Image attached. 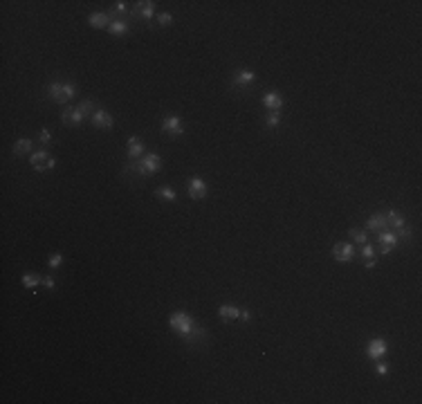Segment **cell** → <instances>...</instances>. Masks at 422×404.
<instances>
[{"label": "cell", "mask_w": 422, "mask_h": 404, "mask_svg": "<svg viewBox=\"0 0 422 404\" xmlns=\"http://www.w3.org/2000/svg\"><path fill=\"white\" fill-rule=\"evenodd\" d=\"M169 326H171V330L182 339L184 343H189V346H202V343L207 341V330L200 328L187 312H173L169 317Z\"/></svg>", "instance_id": "obj_1"}, {"label": "cell", "mask_w": 422, "mask_h": 404, "mask_svg": "<svg viewBox=\"0 0 422 404\" xmlns=\"http://www.w3.org/2000/svg\"><path fill=\"white\" fill-rule=\"evenodd\" d=\"M74 94H77V86H74V83L54 81V83H49V88H47V97L57 103H68Z\"/></svg>", "instance_id": "obj_2"}, {"label": "cell", "mask_w": 422, "mask_h": 404, "mask_svg": "<svg viewBox=\"0 0 422 404\" xmlns=\"http://www.w3.org/2000/svg\"><path fill=\"white\" fill-rule=\"evenodd\" d=\"M29 164H32L34 171H52L57 166V159L49 155L47 151H34L29 155Z\"/></svg>", "instance_id": "obj_3"}, {"label": "cell", "mask_w": 422, "mask_h": 404, "mask_svg": "<svg viewBox=\"0 0 422 404\" xmlns=\"http://www.w3.org/2000/svg\"><path fill=\"white\" fill-rule=\"evenodd\" d=\"M139 166H142L144 178L153 176V173H160L162 171V157H160L157 153H146V155H142V159H139Z\"/></svg>", "instance_id": "obj_4"}, {"label": "cell", "mask_w": 422, "mask_h": 404, "mask_svg": "<svg viewBox=\"0 0 422 404\" xmlns=\"http://www.w3.org/2000/svg\"><path fill=\"white\" fill-rule=\"evenodd\" d=\"M355 256H357V249H355L353 243H337L333 247V258L337 263H350Z\"/></svg>", "instance_id": "obj_5"}, {"label": "cell", "mask_w": 422, "mask_h": 404, "mask_svg": "<svg viewBox=\"0 0 422 404\" xmlns=\"http://www.w3.org/2000/svg\"><path fill=\"white\" fill-rule=\"evenodd\" d=\"M162 133L169 135V137H180L184 133V122L178 114H169V117L162 119Z\"/></svg>", "instance_id": "obj_6"}, {"label": "cell", "mask_w": 422, "mask_h": 404, "mask_svg": "<svg viewBox=\"0 0 422 404\" xmlns=\"http://www.w3.org/2000/svg\"><path fill=\"white\" fill-rule=\"evenodd\" d=\"M155 16V3L153 0H142L137 3L133 9H130V18H142V21H153Z\"/></svg>", "instance_id": "obj_7"}, {"label": "cell", "mask_w": 422, "mask_h": 404, "mask_svg": "<svg viewBox=\"0 0 422 404\" xmlns=\"http://www.w3.org/2000/svg\"><path fill=\"white\" fill-rule=\"evenodd\" d=\"M187 191H189V198L191 200H204L207 198V182L202 178H189L187 182Z\"/></svg>", "instance_id": "obj_8"}, {"label": "cell", "mask_w": 422, "mask_h": 404, "mask_svg": "<svg viewBox=\"0 0 422 404\" xmlns=\"http://www.w3.org/2000/svg\"><path fill=\"white\" fill-rule=\"evenodd\" d=\"M386 353H389V343H386V339L375 337L366 343V355H368L371 359H380L382 355H386Z\"/></svg>", "instance_id": "obj_9"}, {"label": "cell", "mask_w": 422, "mask_h": 404, "mask_svg": "<svg viewBox=\"0 0 422 404\" xmlns=\"http://www.w3.org/2000/svg\"><path fill=\"white\" fill-rule=\"evenodd\" d=\"M398 236H395L393 229H386V232H380V238H378V245H380V252L382 254H391L395 247H398Z\"/></svg>", "instance_id": "obj_10"}, {"label": "cell", "mask_w": 422, "mask_h": 404, "mask_svg": "<svg viewBox=\"0 0 422 404\" xmlns=\"http://www.w3.org/2000/svg\"><path fill=\"white\" fill-rule=\"evenodd\" d=\"M90 124H92L94 128H99V131H110L113 128V117H110L108 110H103V108H97V112L90 117Z\"/></svg>", "instance_id": "obj_11"}, {"label": "cell", "mask_w": 422, "mask_h": 404, "mask_svg": "<svg viewBox=\"0 0 422 404\" xmlns=\"http://www.w3.org/2000/svg\"><path fill=\"white\" fill-rule=\"evenodd\" d=\"M83 119H85V114H83L81 110H79L77 106H68V108H65V110L61 112V122L65 124V126L77 128L79 124L83 122Z\"/></svg>", "instance_id": "obj_12"}, {"label": "cell", "mask_w": 422, "mask_h": 404, "mask_svg": "<svg viewBox=\"0 0 422 404\" xmlns=\"http://www.w3.org/2000/svg\"><path fill=\"white\" fill-rule=\"evenodd\" d=\"M283 97H281V92H276V90H270V92L263 94V106L268 108L270 112H279L281 108H283Z\"/></svg>", "instance_id": "obj_13"}, {"label": "cell", "mask_w": 422, "mask_h": 404, "mask_svg": "<svg viewBox=\"0 0 422 404\" xmlns=\"http://www.w3.org/2000/svg\"><path fill=\"white\" fill-rule=\"evenodd\" d=\"M254 81H256V74L252 72V70H238L232 79V83L236 88H247V86H252Z\"/></svg>", "instance_id": "obj_14"}, {"label": "cell", "mask_w": 422, "mask_h": 404, "mask_svg": "<svg viewBox=\"0 0 422 404\" xmlns=\"http://www.w3.org/2000/svg\"><path fill=\"white\" fill-rule=\"evenodd\" d=\"M88 23H90V27H94V29H108V25L113 23V16L110 14H103V12H94V14H90L88 16Z\"/></svg>", "instance_id": "obj_15"}, {"label": "cell", "mask_w": 422, "mask_h": 404, "mask_svg": "<svg viewBox=\"0 0 422 404\" xmlns=\"http://www.w3.org/2000/svg\"><path fill=\"white\" fill-rule=\"evenodd\" d=\"M108 34H113V36H126L128 18H113V23L108 25Z\"/></svg>", "instance_id": "obj_16"}, {"label": "cell", "mask_w": 422, "mask_h": 404, "mask_svg": "<svg viewBox=\"0 0 422 404\" xmlns=\"http://www.w3.org/2000/svg\"><path fill=\"white\" fill-rule=\"evenodd\" d=\"M366 227L380 234V232H386V229H389V222H386L384 213H373V216L368 218V222H366Z\"/></svg>", "instance_id": "obj_17"}, {"label": "cell", "mask_w": 422, "mask_h": 404, "mask_svg": "<svg viewBox=\"0 0 422 404\" xmlns=\"http://www.w3.org/2000/svg\"><path fill=\"white\" fill-rule=\"evenodd\" d=\"M218 317L223 319V321H234V319L240 317V308L232 306V303H223V306L218 308Z\"/></svg>", "instance_id": "obj_18"}, {"label": "cell", "mask_w": 422, "mask_h": 404, "mask_svg": "<svg viewBox=\"0 0 422 404\" xmlns=\"http://www.w3.org/2000/svg\"><path fill=\"white\" fill-rule=\"evenodd\" d=\"M144 155V142L139 137H128V157L139 159Z\"/></svg>", "instance_id": "obj_19"}, {"label": "cell", "mask_w": 422, "mask_h": 404, "mask_svg": "<svg viewBox=\"0 0 422 404\" xmlns=\"http://www.w3.org/2000/svg\"><path fill=\"white\" fill-rule=\"evenodd\" d=\"M384 216H386V222H389V229H393V232H395V229H400V227H404V224H406V218L402 216L400 211H395V209L386 211Z\"/></svg>", "instance_id": "obj_20"}, {"label": "cell", "mask_w": 422, "mask_h": 404, "mask_svg": "<svg viewBox=\"0 0 422 404\" xmlns=\"http://www.w3.org/2000/svg\"><path fill=\"white\" fill-rule=\"evenodd\" d=\"M32 139H27V137H23V139H18L16 144H14V148H12V153H14V157H23V155H32Z\"/></svg>", "instance_id": "obj_21"}, {"label": "cell", "mask_w": 422, "mask_h": 404, "mask_svg": "<svg viewBox=\"0 0 422 404\" xmlns=\"http://www.w3.org/2000/svg\"><path fill=\"white\" fill-rule=\"evenodd\" d=\"M43 283V276L41 274H36V272H27V274H23V287L25 290H32V292H36V287Z\"/></svg>", "instance_id": "obj_22"}, {"label": "cell", "mask_w": 422, "mask_h": 404, "mask_svg": "<svg viewBox=\"0 0 422 404\" xmlns=\"http://www.w3.org/2000/svg\"><path fill=\"white\" fill-rule=\"evenodd\" d=\"M350 238H353L357 245H366L368 243V234L364 232V229H350V234H348Z\"/></svg>", "instance_id": "obj_23"}, {"label": "cell", "mask_w": 422, "mask_h": 404, "mask_svg": "<svg viewBox=\"0 0 422 404\" xmlns=\"http://www.w3.org/2000/svg\"><path fill=\"white\" fill-rule=\"evenodd\" d=\"M77 108L85 114V117H92V114L97 112V106H94V101H90V99H85V101H81Z\"/></svg>", "instance_id": "obj_24"}, {"label": "cell", "mask_w": 422, "mask_h": 404, "mask_svg": "<svg viewBox=\"0 0 422 404\" xmlns=\"http://www.w3.org/2000/svg\"><path fill=\"white\" fill-rule=\"evenodd\" d=\"M157 198H162V200H167V202H175V191L171 187H162V189H157V193H155Z\"/></svg>", "instance_id": "obj_25"}, {"label": "cell", "mask_w": 422, "mask_h": 404, "mask_svg": "<svg viewBox=\"0 0 422 404\" xmlns=\"http://www.w3.org/2000/svg\"><path fill=\"white\" fill-rule=\"evenodd\" d=\"M117 14H122V16H128V18H130V14H128V3H124V0L115 3V5H113V12H110V16H117Z\"/></svg>", "instance_id": "obj_26"}, {"label": "cell", "mask_w": 422, "mask_h": 404, "mask_svg": "<svg viewBox=\"0 0 422 404\" xmlns=\"http://www.w3.org/2000/svg\"><path fill=\"white\" fill-rule=\"evenodd\" d=\"M61 263H63V254H59V252L52 254V256L47 258V265L52 269H59V267H61Z\"/></svg>", "instance_id": "obj_27"}, {"label": "cell", "mask_w": 422, "mask_h": 404, "mask_svg": "<svg viewBox=\"0 0 422 404\" xmlns=\"http://www.w3.org/2000/svg\"><path fill=\"white\" fill-rule=\"evenodd\" d=\"M281 124V117H279V112H270L268 117H265V126L268 128H276Z\"/></svg>", "instance_id": "obj_28"}, {"label": "cell", "mask_w": 422, "mask_h": 404, "mask_svg": "<svg viewBox=\"0 0 422 404\" xmlns=\"http://www.w3.org/2000/svg\"><path fill=\"white\" fill-rule=\"evenodd\" d=\"M171 23H173V16H171L169 12H162V14H157V25H160V27H169Z\"/></svg>", "instance_id": "obj_29"}, {"label": "cell", "mask_w": 422, "mask_h": 404, "mask_svg": "<svg viewBox=\"0 0 422 404\" xmlns=\"http://www.w3.org/2000/svg\"><path fill=\"white\" fill-rule=\"evenodd\" d=\"M395 236H398V241H411V227H400L395 229Z\"/></svg>", "instance_id": "obj_30"}, {"label": "cell", "mask_w": 422, "mask_h": 404, "mask_svg": "<svg viewBox=\"0 0 422 404\" xmlns=\"http://www.w3.org/2000/svg\"><path fill=\"white\" fill-rule=\"evenodd\" d=\"M361 258H364V261H368V258H375L373 245H368V243H366V245H361Z\"/></svg>", "instance_id": "obj_31"}, {"label": "cell", "mask_w": 422, "mask_h": 404, "mask_svg": "<svg viewBox=\"0 0 422 404\" xmlns=\"http://www.w3.org/2000/svg\"><path fill=\"white\" fill-rule=\"evenodd\" d=\"M38 142H41L43 146H47V144L52 142V133H49V128H41V135H38Z\"/></svg>", "instance_id": "obj_32"}, {"label": "cell", "mask_w": 422, "mask_h": 404, "mask_svg": "<svg viewBox=\"0 0 422 404\" xmlns=\"http://www.w3.org/2000/svg\"><path fill=\"white\" fill-rule=\"evenodd\" d=\"M43 285H45V287H47V290H49V292H52V290H54V287H57V281H54V278H52V276H45V278H43Z\"/></svg>", "instance_id": "obj_33"}, {"label": "cell", "mask_w": 422, "mask_h": 404, "mask_svg": "<svg viewBox=\"0 0 422 404\" xmlns=\"http://www.w3.org/2000/svg\"><path fill=\"white\" fill-rule=\"evenodd\" d=\"M375 371H378V375H386V373H389V366H386L384 362H378L375 364Z\"/></svg>", "instance_id": "obj_34"}, {"label": "cell", "mask_w": 422, "mask_h": 404, "mask_svg": "<svg viewBox=\"0 0 422 404\" xmlns=\"http://www.w3.org/2000/svg\"><path fill=\"white\" fill-rule=\"evenodd\" d=\"M240 319H243V321H249V319H252V312H249V310H240Z\"/></svg>", "instance_id": "obj_35"}, {"label": "cell", "mask_w": 422, "mask_h": 404, "mask_svg": "<svg viewBox=\"0 0 422 404\" xmlns=\"http://www.w3.org/2000/svg\"><path fill=\"white\" fill-rule=\"evenodd\" d=\"M364 265L368 267V269H373L375 265H378V261H375V258H368V261H364Z\"/></svg>", "instance_id": "obj_36"}]
</instances>
